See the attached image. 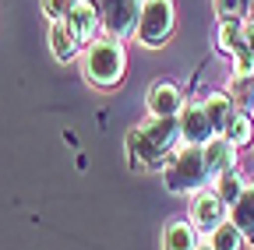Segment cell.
<instances>
[{
  "instance_id": "obj_1",
  "label": "cell",
  "mask_w": 254,
  "mask_h": 250,
  "mask_svg": "<svg viewBox=\"0 0 254 250\" xmlns=\"http://www.w3.org/2000/svg\"><path fill=\"white\" fill-rule=\"evenodd\" d=\"M177 138H180V120L177 116H155L152 123H141V127H134L127 134L124 148H127L134 166H155L173 151Z\"/></svg>"
},
{
  "instance_id": "obj_2",
  "label": "cell",
  "mask_w": 254,
  "mask_h": 250,
  "mask_svg": "<svg viewBox=\"0 0 254 250\" xmlns=\"http://www.w3.org/2000/svg\"><path fill=\"white\" fill-rule=\"evenodd\" d=\"M208 180H212V173H208V162H205V145H184L166 162V187L173 194L198 191Z\"/></svg>"
},
{
  "instance_id": "obj_3",
  "label": "cell",
  "mask_w": 254,
  "mask_h": 250,
  "mask_svg": "<svg viewBox=\"0 0 254 250\" xmlns=\"http://www.w3.org/2000/svg\"><path fill=\"white\" fill-rule=\"evenodd\" d=\"M124 67H127V56H124V46L117 39H95V43H88V50H85V78L92 85L113 88L124 78Z\"/></svg>"
},
{
  "instance_id": "obj_4",
  "label": "cell",
  "mask_w": 254,
  "mask_h": 250,
  "mask_svg": "<svg viewBox=\"0 0 254 250\" xmlns=\"http://www.w3.org/2000/svg\"><path fill=\"white\" fill-rule=\"evenodd\" d=\"M173 32V0H145L138 18V39L145 46H163Z\"/></svg>"
},
{
  "instance_id": "obj_5",
  "label": "cell",
  "mask_w": 254,
  "mask_h": 250,
  "mask_svg": "<svg viewBox=\"0 0 254 250\" xmlns=\"http://www.w3.org/2000/svg\"><path fill=\"white\" fill-rule=\"evenodd\" d=\"M99 14H103V28L113 39H127L131 32H138L141 0H99Z\"/></svg>"
},
{
  "instance_id": "obj_6",
  "label": "cell",
  "mask_w": 254,
  "mask_h": 250,
  "mask_svg": "<svg viewBox=\"0 0 254 250\" xmlns=\"http://www.w3.org/2000/svg\"><path fill=\"white\" fill-rule=\"evenodd\" d=\"M190 222L201 233H215L226 222V201L219 198V191H201L194 198V204H190Z\"/></svg>"
},
{
  "instance_id": "obj_7",
  "label": "cell",
  "mask_w": 254,
  "mask_h": 250,
  "mask_svg": "<svg viewBox=\"0 0 254 250\" xmlns=\"http://www.w3.org/2000/svg\"><path fill=\"white\" fill-rule=\"evenodd\" d=\"M180 138H184L187 145H208V141L215 138V127H212L205 106L190 102V106L180 109Z\"/></svg>"
},
{
  "instance_id": "obj_8",
  "label": "cell",
  "mask_w": 254,
  "mask_h": 250,
  "mask_svg": "<svg viewBox=\"0 0 254 250\" xmlns=\"http://www.w3.org/2000/svg\"><path fill=\"white\" fill-rule=\"evenodd\" d=\"M71 25V32L81 39V43H92L95 39V32H99V25H103V14H99V7L92 4V0H78V4L67 11V18H64Z\"/></svg>"
},
{
  "instance_id": "obj_9",
  "label": "cell",
  "mask_w": 254,
  "mask_h": 250,
  "mask_svg": "<svg viewBox=\"0 0 254 250\" xmlns=\"http://www.w3.org/2000/svg\"><path fill=\"white\" fill-rule=\"evenodd\" d=\"M50 50H53V56L60 60V64H71V60L78 56V50H81V39L71 32V25L67 21H53V28H50Z\"/></svg>"
},
{
  "instance_id": "obj_10",
  "label": "cell",
  "mask_w": 254,
  "mask_h": 250,
  "mask_svg": "<svg viewBox=\"0 0 254 250\" xmlns=\"http://www.w3.org/2000/svg\"><path fill=\"white\" fill-rule=\"evenodd\" d=\"M148 113L152 116H177L180 113V88L170 81H159L148 88Z\"/></svg>"
},
{
  "instance_id": "obj_11",
  "label": "cell",
  "mask_w": 254,
  "mask_h": 250,
  "mask_svg": "<svg viewBox=\"0 0 254 250\" xmlns=\"http://www.w3.org/2000/svg\"><path fill=\"white\" fill-rule=\"evenodd\" d=\"M237 159V145L226 138V134H215L208 145H205V162H208V173L219 176L222 169H230Z\"/></svg>"
},
{
  "instance_id": "obj_12",
  "label": "cell",
  "mask_w": 254,
  "mask_h": 250,
  "mask_svg": "<svg viewBox=\"0 0 254 250\" xmlns=\"http://www.w3.org/2000/svg\"><path fill=\"white\" fill-rule=\"evenodd\" d=\"M205 113H208V120H212V127H215V134H222L226 131V123H230V116L237 113L233 109V102H230V96L226 92H212V96H205Z\"/></svg>"
},
{
  "instance_id": "obj_13",
  "label": "cell",
  "mask_w": 254,
  "mask_h": 250,
  "mask_svg": "<svg viewBox=\"0 0 254 250\" xmlns=\"http://www.w3.org/2000/svg\"><path fill=\"white\" fill-rule=\"evenodd\" d=\"M230 215L244 236H254V187H244V194L230 204Z\"/></svg>"
},
{
  "instance_id": "obj_14",
  "label": "cell",
  "mask_w": 254,
  "mask_h": 250,
  "mask_svg": "<svg viewBox=\"0 0 254 250\" xmlns=\"http://www.w3.org/2000/svg\"><path fill=\"white\" fill-rule=\"evenodd\" d=\"M163 250H198L194 226H187V222H170V226H166V236H163Z\"/></svg>"
},
{
  "instance_id": "obj_15",
  "label": "cell",
  "mask_w": 254,
  "mask_h": 250,
  "mask_svg": "<svg viewBox=\"0 0 254 250\" xmlns=\"http://www.w3.org/2000/svg\"><path fill=\"white\" fill-rule=\"evenodd\" d=\"M219 183H215V191H219V198L226 201V204H233L240 194H244V180H240V173L230 166V169H222L219 176H215Z\"/></svg>"
},
{
  "instance_id": "obj_16",
  "label": "cell",
  "mask_w": 254,
  "mask_h": 250,
  "mask_svg": "<svg viewBox=\"0 0 254 250\" xmlns=\"http://www.w3.org/2000/svg\"><path fill=\"white\" fill-rule=\"evenodd\" d=\"M222 134H226V138L240 148V145H247V141L254 138V123H251V116H247V113H240V109H237V113L230 116V123H226V131H222Z\"/></svg>"
},
{
  "instance_id": "obj_17",
  "label": "cell",
  "mask_w": 254,
  "mask_h": 250,
  "mask_svg": "<svg viewBox=\"0 0 254 250\" xmlns=\"http://www.w3.org/2000/svg\"><path fill=\"white\" fill-rule=\"evenodd\" d=\"M208 243H212L215 250H240V247H244V233H240L237 222H222V226L212 233Z\"/></svg>"
},
{
  "instance_id": "obj_18",
  "label": "cell",
  "mask_w": 254,
  "mask_h": 250,
  "mask_svg": "<svg viewBox=\"0 0 254 250\" xmlns=\"http://www.w3.org/2000/svg\"><path fill=\"white\" fill-rule=\"evenodd\" d=\"M244 46V32H240V21H222V28H219V50L222 53H237Z\"/></svg>"
},
{
  "instance_id": "obj_19",
  "label": "cell",
  "mask_w": 254,
  "mask_h": 250,
  "mask_svg": "<svg viewBox=\"0 0 254 250\" xmlns=\"http://www.w3.org/2000/svg\"><path fill=\"white\" fill-rule=\"evenodd\" d=\"M251 11V0H215V14L222 21H240Z\"/></svg>"
},
{
  "instance_id": "obj_20",
  "label": "cell",
  "mask_w": 254,
  "mask_h": 250,
  "mask_svg": "<svg viewBox=\"0 0 254 250\" xmlns=\"http://www.w3.org/2000/svg\"><path fill=\"white\" fill-rule=\"evenodd\" d=\"M233 78H240V81L254 78V50L251 46H240L233 53Z\"/></svg>"
},
{
  "instance_id": "obj_21",
  "label": "cell",
  "mask_w": 254,
  "mask_h": 250,
  "mask_svg": "<svg viewBox=\"0 0 254 250\" xmlns=\"http://www.w3.org/2000/svg\"><path fill=\"white\" fill-rule=\"evenodd\" d=\"M78 4V0H43V11L50 21H60V18H67V11Z\"/></svg>"
},
{
  "instance_id": "obj_22",
  "label": "cell",
  "mask_w": 254,
  "mask_h": 250,
  "mask_svg": "<svg viewBox=\"0 0 254 250\" xmlns=\"http://www.w3.org/2000/svg\"><path fill=\"white\" fill-rule=\"evenodd\" d=\"M240 32H244V46L254 50V18H244L240 21Z\"/></svg>"
},
{
  "instance_id": "obj_23",
  "label": "cell",
  "mask_w": 254,
  "mask_h": 250,
  "mask_svg": "<svg viewBox=\"0 0 254 250\" xmlns=\"http://www.w3.org/2000/svg\"><path fill=\"white\" fill-rule=\"evenodd\" d=\"M198 250H215V247H212V243H205V247H198Z\"/></svg>"
},
{
  "instance_id": "obj_24",
  "label": "cell",
  "mask_w": 254,
  "mask_h": 250,
  "mask_svg": "<svg viewBox=\"0 0 254 250\" xmlns=\"http://www.w3.org/2000/svg\"><path fill=\"white\" fill-rule=\"evenodd\" d=\"M247 14H251V18H254V0H251V11H247Z\"/></svg>"
}]
</instances>
